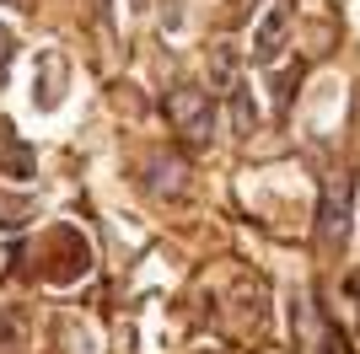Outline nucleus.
I'll return each mask as SVG.
<instances>
[{
	"mask_svg": "<svg viewBox=\"0 0 360 354\" xmlns=\"http://www.w3.org/2000/svg\"><path fill=\"white\" fill-rule=\"evenodd\" d=\"M60 97H65V59L60 54H44V59H38V81H32V103L54 107Z\"/></svg>",
	"mask_w": 360,
	"mask_h": 354,
	"instance_id": "obj_6",
	"label": "nucleus"
},
{
	"mask_svg": "<svg viewBox=\"0 0 360 354\" xmlns=\"http://www.w3.org/2000/svg\"><path fill=\"white\" fill-rule=\"evenodd\" d=\"M167 118H172V129H178L194 150H205L215 140V103H210V91L172 86V97H167Z\"/></svg>",
	"mask_w": 360,
	"mask_h": 354,
	"instance_id": "obj_3",
	"label": "nucleus"
},
{
	"mask_svg": "<svg viewBox=\"0 0 360 354\" xmlns=\"http://www.w3.org/2000/svg\"><path fill=\"white\" fill-rule=\"evenodd\" d=\"M290 333H296L301 354H349L345 333H339V322H333V311L323 306V295L290 290Z\"/></svg>",
	"mask_w": 360,
	"mask_h": 354,
	"instance_id": "obj_2",
	"label": "nucleus"
},
{
	"mask_svg": "<svg viewBox=\"0 0 360 354\" xmlns=\"http://www.w3.org/2000/svg\"><path fill=\"white\" fill-rule=\"evenodd\" d=\"M231 6H248V0H231Z\"/></svg>",
	"mask_w": 360,
	"mask_h": 354,
	"instance_id": "obj_12",
	"label": "nucleus"
},
{
	"mask_svg": "<svg viewBox=\"0 0 360 354\" xmlns=\"http://www.w3.org/2000/svg\"><path fill=\"white\" fill-rule=\"evenodd\" d=\"M349 231H355V177L349 172H333L328 183H323V193H317V247L328 252V258H339V252L349 247Z\"/></svg>",
	"mask_w": 360,
	"mask_h": 354,
	"instance_id": "obj_1",
	"label": "nucleus"
},
{
	"mask_svg": "<svg viewBox=\"0 0 360 354\" xmlns=\"http://www.w3.org/2000/svg\"><path fill=\"white\" fill-rule=\"evenodd\" d=\"M296 86H301V65H285L280 75L269 70V97H274V107H285V103H290V91H296Z\"/></svg>",
	"mask_w": 360,
	"mask_h": 354,
	"instance_id": "obj_8",
	"label": "nucleus"
},
{
	"mask_svg": "<svg viewBox=\"0 0 360 354\" xmlns=\"http://www.w3.org/2000/svg\"><path fill=\"white\" fill-rule=\"evenodd\" d=\"M237 81H242V75H237V48H231V44H226V38H221V44L210 48V86L231 91V86H237Z\"/></svg>",
	"mask_w": 360,
	"mask_h": 354,
	"instance_id": "obj_7",
	"label": "nucleus"
},
{
	"mask_svg": "<svg viewBox=\"0 0 360 354\" xmlns=\"http://www.w3.org/2000/svg\"><path fill=\"white\" fill-rule=\"evenodd\" d=\"M129 6H135V11H146V6H150V0H129Z\"/></svg>",
	"mask_w": 360,
	"mask_h": 354,
	"instance_id": "obj_11",
	"label": "nucleus"
},
{
	"mask_svg": "<svg viewBox=\"0 0 360 354\" xmlns=\"http://www.w3.org/2000/svg\"><path fill=\"white\" fill-rule=\"evenodd\" d=\"M349 295H355V311H360V274L349 280Z\"/></svg>",
	"mask_w": 360,
	"mask_h": 354,
	"instance_id": "obj_10",
	"label": "nucleus"
},
{
	"mask_svg": "<svg viewBox=\"0 0 360 354\" xmlns=\"http://www.w3.org/2000/svg\"><path fill=\"white\" fill-rule=\"evenodd\" d=\"M16 44H11V27H0V81H6V65H11Z\"/></svg>",
	"mask_w": 360,
	"mask_h": 354,
	"instance_id": "obj_9",
	"label": "nucleus"
},
{
	"mask_svg": "<svg viewBox=\"0 0 360 354\" xmlns=\"http://www.w3.org/2000/svg\"><path fill=\"white\" fill-rule=\"evenodd\" d=\"M285 44H290V6H285V0H274V6H264V11H258L253 59H258V65H274V59L285 54Z\"/></svg>",
	"mask_w": 360,
	"mask_h": 354,
	"instance_id": "obj_4",
	"label": "nucleus"
},
{
	"mask_svg": "<svg viewBox=\"0 0 360 354\" xmlns=\"http://www.w3.org/2000/svg\"><path fill=\"white\" fill-rule=\"evenodd\" d=\"M183 183H188V166H183V156H167V150H156L146 162V193L150 199H178Z\"/></svg>",
	"mask_w": 360,
	"mask_h": 354,
	"instance_id": "obj_5",
	"label": "nucleus"
}]
</instances>
